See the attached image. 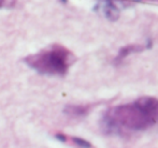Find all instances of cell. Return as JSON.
Listing matches in <instances>:
<instances>
[{
  "label": "cell",
  "instance_id": "obj_1",
  "mask_svg": "<svg viewBox=\"0 0 158 148\" xmlns=\"http://www.w3.org/2000/svg\"><path fill=\"white\" fill-rule=\"evenodd\" d=\"M157 123L137 102L110 109L103 116V125L109 130L126 129L143 131Z\"/></svg>",
  "mask_w": 158,
  "mask_h": 148
},
{
  "label": "cell",
  "instance_id": "obj_2",
  "mask_svg": "<svg viewBox=\"0 0 158 148\" xmlns=\"http://www.w3.org/2000/svg\"><path fill=\"white\" fill-rule=\"evenodd\" d=\"M26 63L42 74L64 75L74 61L73 54L63 45L54 44L46 50L28 56Z\"/></svg>",
  "mask_w": 158,
  "mask_h": 148
},
{
  "label": "cell",
  "instance_id": "obj_3",
  "mask_svg": "<svg viewBox=\"0 0 158 148\" xmlns=\"http://www.w3.org/2000/svg\"><path fill=\"white\" fill-rule=\"evenodd\" d=\"M135 102L142 107L156 122H158V99L155 97L144 96L135 100Z\"/></svg>",
  "mask_w": 158,
  "mask_h": 148
},
{
  "label": "cell",
  "instance_id": "obj_4",
  "mask_svg": "<svg viewBox=\"0 0 158 148\" xmlns=\"http://www.w3.org/2000/svg\"><path fill=\"white\" fill-rule=\"evenodd\" d=\"M93 109V105H68L64 109V113L71 117H83L86 116L90 110Z\"/></svg>",
  "mask_w": 158,
  "mask_h": 148
},
{
  "label": "cell",
  "instance_id": "obj_5",
  "mask_svg": "<svg viewBox=\"0 0 158 148\" xmlns=\"http://www.w3.org/2000/svg\"><path fill=\"white\" fill-rule=\"evenodd\" d=\"M143 45H140V44H129V45H126L124 47H122L118 52V55L115 58V62H121L123 59H125L127 56L133 54V53H140L144 50Z\"/></svg>",
  "mask_w": 158,
  "mask_h": 148
},
{
  "label": "cell",
  "instance_id": "obj_6",
  "mask_svg": "<svg viewBox=\"0 0 158 148\" xmlns=\"http://www.w3.org/2000/svg\"><path fill=\"white\" fill-rule=\"evenodd\" d=\"M104 14L111 21H116L119 17V10L117 6L112 1V0H108L104 6Z\"/></svg>",
  "mask_w": 158,
  "mask_h": 148
},
{
  "label": "cell",
  "instance_id": "obj_7",
  "mask_svg": "<svg viewBox=\"0 0 158 148\" xmlns=\"http://www.w3.org/2000/svg\"><path fill=\"white\" fill-rule=\"evenodd\" d=\"M70 140L73 144H75L77 147H80V148H93V145L90 144L88 141L84 140V138H75V136H73V138H70Z\"/></svg>",
  "mask_w": 158,
  "mask_h": 148
},
{
  "label": "cell",
  "instance_id": "obj_8",
  "mask_svg": "<svg viewBox=\"0 0 158 148\" xmlns=\"http://www.w3.org/2000/svg\"><path fill=\"white\" fill-rule=\"evenodd\" d=\"M56 138H58L59 141H61V142H66L67 141V136L64 135L63 133H57L56 134Z\"/></svg>",
  "mask_w": 158,
  "mask_h": 148
},
{
  "label": "cell",
  "instance_id": "obj_9",
  "mask_svg": "<svg viewBox=\"0 0 158 148\" xmlns=\"http://www.w3.org/2000/svg\"><path fill=\"white\" fill-rule=\"evenodd\" d=\"M4 1H6V0H0V8H1V6H3Z\"/></svg>",
  "mask_w": 158,
  "mask_h": 148
},
{
  "label": "cell",
  "instance_id": "obj_10",
  "mask_svg": "<svg viewBox=\"0 0 158 148\" xmlns=\"http://www.w3.org/2000/svg\"><path fill=\"white\" fill-rule=\"evenodd\" d=\"M63 1H66V0H63Z\"/></svg>",
  "mask_w": 158,
  "mask_h": 148
},
{
  "label": "cell",
  "instance_id": "obj_11",
  "mask_svg": "<svg viewBox=\"0 0 158 148\" xmlns=\"http://www.w3.org/2000/svg\"><path fill=\"white\" fill-rule=\"evenodd\" d=\"M137 1H140V0H137Z\"/></svg>",
  "mask_w": 158,
  "mask_h": 148
}]
</instances>
